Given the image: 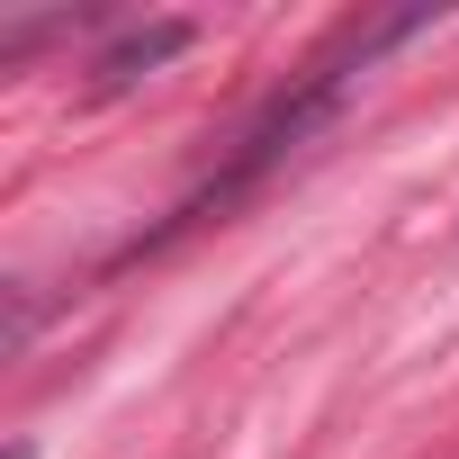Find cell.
Masks as SVG:
<instances>
[{
    "label": "cell",
    "mask_w": 459,
    "mask_h": 459,
    "mask_svg": "<svg viewBox=\"0 0 459 459\" xmlns=\"http://www.w3.org/2000/svg\"><path fill=\"white\" fill-rule=\"evenodd\" d=\"M189 46V19H153V28H135V37H117L108 55H100V91H126L135 73H153V64H171Z\"/></svg>",
    "instance_id": "6da1fadb"
}]
</instances>
